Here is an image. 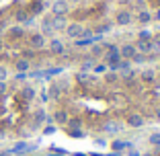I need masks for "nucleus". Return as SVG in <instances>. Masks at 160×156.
Returning <instances> with one entry per match:
<instances>
[{"label":"nucleus","instance_id":"31","mask_svg":"<svg viewBox=\"0 0 160 156\" xmlns=\"http://www.w3.org/2000/svg\"><path fill=\"white\" fill-rule=\"evenodd\" d=\"M107 80L109 82H115V80H117V76H115L113 72H109V74H107Z\"/></svg>","mask_w":160,"mask_h":156},{"label":"nucleus","instance_id":"34","mask_svg":"<svg viewBox=\"0 0 160 156\" xmlns=\"http://www.w3.org/2000/svg\"><path fill=\"white\" fill-rule=\"evenodd\" d=\"M152 19H156V21H158V23H160V8L156 10V14H154V17H152Z\"/></svg>","mask_w":160,"mask_h":156},{"label":"nucleus","instance_id":"19","mask_svg":"<svg viewBox=\"0 0 160 156\" xmlns=\"http://www.w3.org/2000/svg\"><path fill=\"white\" fill-rule=\"evenodd\" d=\"M35 95H37V93H35V88H33V86H25V88H23V97H25L27 101L35 99Z\"/></svg>","mask_w":160,"mask_h":156},{"label":"nucleus","instance_id":"38","mask_svg":"<svg viewBox=\"0 0 160 156\" xmlns=\"http://www.w3.org/2000/svg\"><path fill=\"white\" fill-rule=\"evenodd\" d=\"M140 156H152V154H140Z\"/></svg>","mask_w":160,"mask_h":156},{"label":"nucleus","instance_id":"8","mask_svg":"<svg viewBox=\"0 0 160 156\" xmlns=\"http://www.w3.org/2000/svg\"><path fill=\"white\" fill-rule=\"evenodd\" d=\"M52 27H53V33L56 31H66V27H68L66 17H52Z\"/></svg>","mask_w":160,"mask_h":156},{"label":"nucleus","instance_id":"10","mask_svg":"<svg viewBox=\"0 0 160 156\" xmlns=\"http://www.w3.org/2000/svg\"><path fill=\"white\" fill-rule=\"evenodd\" d=\"M14 70H17V72H25V74H27V72L31 70V62H29L27 58H21V60L14 62Z\"/></svg>","mask_w":160,"mask_h":156},{"label":"nucleus","instance_id":"17","mask_svg":"<svg viewBox=\"0 0 160 156\" xmlns=\"http://www.w3.org/2000/svg\"><path fill=\"white\" fill-rule=\"evenodd\" d=\"M23 35H25V29H23V27H12V29L8 31V37H10V39H21Z\"/></svg>","mask_w":160,"mask_h":156},{"label":"nucleus","instance_id":"11","mask_svg":"<svg viewBox=\"0 0 160 156\" xmlns=\"http://www.w3.org/2000/svg\"><path fill=\"white\" fill-rule=\"evenodd\" d=\"M35 146H29L27 142H17L12 148V154H25V152H31Z\"/></svg>","mask_w":160,"mask_h":156},{"label":"nucleus","instance_id":"22","mask_svg":"<svg viewBox=\"0 0 160 156\" xmlns=\"http://www.w3.org/2000/svg\"><path fill=\"white\" fill-rule=\"evenodd\" d=\"M142 80H146V82H152V80H154V72H152V70H146V72H142Z\"/></svg>","mask_w":160,"mask_h":156},{"label":"nucleus","instance_id":"25","mask_svg":"<svg viewBox=\"0 0 160 156\" xmlns=\"http://www.w3.org/2000/svg\"><path fill=\"white\" fill-rule=\"evenodd\" d=\"M68 125H70L72 129H80L82 128V121H80V119H72V121H68Z\"/></svg>","mask_w":160,"mask_h":156},{"label":"nucleus","instance_id":"32","mask_svg":"<svg viewBox=\"0 0 160 156\" xmlns=\"http://www.w3.org/2000/svg\"><path fill=\"white\" fill-rule=\"evenodd\" d=\"M152 49H154V52H160V39H158V41H154V43H152Z\"/></svg>","mask_w":160,"mask_h":156},{"label":"nucleus","instance_id":"2","mask_svg":"<svg viewBox=\"0 0 160 156\" xmlns=\"http://www.w3.org/2000/svg\"><path fill=\"white\" fill-rule=\"evenodd\" d=\"M68 8H70V6H68L66 0H56V2L52 4L53 17H66V14H68Z\"/></svg>","mask_w":160,"mask_h":156},{"label":"nucleus","instance_id":"5","mask_svg":"<svg viewBox=\"0 0 160 156\" xmlns=\"http://www.w3.org/2000/svg\"><path fill=\"white\" fill-rule=\"evenodd\" d=\"M45 121H52V117H47V113H45V109H37L33 113V128H39V125H43Z\"/></svg>","mask_w":160,"mask_h":156},{"label":"nucleus","instance_id":"15","mask_svg":"<svg viewBox=\"0 0 160 156\" xmlns=\"http://www.w3.org/2000/svg\"><path fill=\"white\" fill-rule=\"evenodd\" d=\"M132 23V13L129 10H121L117 14V25H129Z\"/></svg>","mask_w":160,"mask_h":156},{"label":"nucleus","instance_id":"33","mask_svg":"<svg viewBox=\"0 0 160 156\" xmlns=\"http://www.w3.org/2000/svg\"><path fill=\"white\" fill-rule=\"evenodd\" d=\"M94 72H107V66H94Z\"/></svg>","mask_w":160,"mask_h":156},{"label":"nucleus","instance_id":"35","mask_svg":"<svg viewBox=\"0 0 160 156\" xmlns=\"http://www.w3.org/2000/svg\"><path fill=\"white\" fill-rule=\"evenodd\" d=\"M129 156H140V152H138V150H132V152H129Z\"/></svg>","mask_w":160,"mask_h":156},{"label":"nucleus","instance_id":"7","mask_svg":"<svg viewBox=\"0 0 160 156\" xmlns=\"http://www.w3.org/2000/svg\"><path fill=\"white\" fill-rule=\"evenodd\" d=\"M125 121H127L129 128H142V125H144V117H142L140 113H129Z\"/></svg>","mask_w":160,"mask_h":156},{"label":"nucleus","instance_id":"30","mask_svg":"<svg viewBox=\"0 0 160 156\" xmlns=\"http://www.w3.org/2000/svg\"><path fill=\"white\" fill-rule=\"evenodd\" d=\"M78 80L80 82H86V80H88V74H86V72H80V74H78Z\"/></svg>","mask_w":160,"mask_h":156},{"label":"nucleus","instance_id":"4","mask_svg":"<svg viewBox=\"0 0 160 156\" xmlns=\"http://www.w3.org/2000/svg\"><path fill=\"white\" fill-rule=\"evenodd\" d=\"M49 52H52L53 56H64V53H66V45H64L62 39L53 37L52 41H49Z\"/></svg>","mask_w":160,"mask_h":156},{"label":"nucleus","instance_id":"29","mask_svg":"<svg viewBox=\"0 0 160 156\" xmlns=\"http://www.w3.org/2000/svg\"><path fill=\"white\" fill-rule=\"evenodd\" d=\"M6 90H8V84H6V82H0V97L6 95Z\"/></svg>","mask_w":160,"mask_h":156},{"label":"nucleus","instance_id":"26","mask_svg":"<svg viewBox=\"0 0 160 156\" xmlns=\"http://www.w3.org/2000/svg\"><path fill=\"white\" fill-rule=\"evenodd\" d=\"M56 125H52V123H49V125H45V129H43V133H45V136H52V133H56Z\"/></svg>","mask_w":160,"mask_h":156},{"label":"nucleus","instance_id":"36","mask_svg":"<svg viewBox=\"0 0 160 156\" xmlns=\"http://www.w3.org/2000/svg\"><path fill=\"white\" fill-rule=\"evenodd\" d=\"M156 119H158V121H160V109H158V111H156Z\"/></svg>","mask_w":160,"mask_h":156},{"label":"nucleus","instance_id":"39","mask_svg":"<svg viewBox=\"0 0 160 156\" xmlns=\"http://www.w3.org/2000/svg\"><path fill=\"white\" fill-rule=\"evenodd\" d=\"M72 2H78V0H72Z\"/></svg>","mask_w":160,"mask_h":156},{"label":"nucleus","instance_id":"18","mask_svg":"<svg viewBox=\"0 0 160 156\" xmlns=\"http://www.w3.org/2000/svg\"><path fill=\"white\" fill-rule=\"evenodd\" d=\"M138 21H140L142 25H146V23H150V21H152V14L148 13V10H142V13L138 14Z\"/></svg>","mask_w":160,"mask_h":156},{"label":"nucleus","instance_id":"3","mask_svg":"<svg viewBox=\"0 0 160 156\" xmlns=\"http://www.w3.org/2000/svg\"><path fill=\"white\" fill-rule=\"evenodd\" d=\"M29 45L33 49H43L47 45V39H45V35H41V33H33L31 37H29Z\"/></svg>","mask_w":160,"mask_h":156},{"label":"nucleus","instance_id":"9","mask_svg":"<svg viewBox=\"0 0 160 156\" xmlns=\"http://www.w3.org/2000/svg\"><path fill=\"white\" fill-rule=\"evenodd\" d=\"M136 52L142 53V56H146V53L152 52V43H150V41H144V39H138V43H136Z\"/></svg>","mask_w":160,"mask_h":156},{"label":"nucleus","instance_id":"37","mask_svg":"<svg viewBox=\"0 0 160 156\" xmlns=\"http://www.w3.org/2000/svg\"><path fill=\"white\" fill-rule=\"evenodd\" d=\"M0 156H10V154H8V152H0Z\"/></svg>","mask_w":160,"mask_h":156},{"label":"nucleus","instance_id":"20","mask_svg":"<svg viewBox=\"0 0 160 156\" xmlns=\"http://www.w3.org/2000/svg\"><path fill=\"white\" fill-rule=\"evenodd\" d=\"M90 68H94V58H86V60L82 62V72L90 70Z\"/></svg>","mask_w":160,"mask_h":156},{"label":"nucleus","instance_id":"16","mask_svg":"<svg viewBox=\"0 0 160 156\" xmlns=\"http://www.w3.org/2000/svg\"><path fill=\"white\" fill-rule=\"evenodd\" d=\"M53 33V27H52V19H45L41 23V35H52Z\"/></svg>","mask_w":160,"mask_h":156},{"label":"nucleus","instance_id":"24","mask_svg":"<svg viewBox=\"0 0 160 156\" xmlns=\"http://www.w3.org/2000/svg\"><path fill=\"white\" fill-rule=\"evenodd\" d=\"M129 62H133V64H144V62H146V56H142V53H136V56H133Z\"/></svg>","mask_w":160,"mask_h":156},{"label":"nucleus","instance_id":"27","mask_svg":"<svg viewBox=\"0 0 160 156\" xmlns=\"http://www.w3.org/2000/svg\"><path fill=\"white\" fill-rule=\"evenodd\" d=\"M101 52H103V45H94V48H92V56H90V58L101 56Z\"/></svg>","mask_w":160,"mask_h":156},{"label":"nucleus","instance_id":"1","mask_svg":"<svg viewBox=\"0 0 160 156\" xmlns=\"http://www.w3.org/2000/svg\"><path fill=\"white\" fill-rule=\"evenodd\" d=\"M66 33H68V37H72V39H82V37H90V33L86 31L84 27L80 23H68V27H66Z\"/></svg>","mask_w":160,"mask_h":156},{"label":"nucleus","instance_id":"6","mask_svg":"<svg viewBox=\"0 0 160 156\" xmlns=\"http://www.w3.org/2000/svg\"><path fill=\"white\" fill-rule=\"evenodd\" d=\"M136 53H138L136 52V45H132V43H125V45L119 48V56H121V60H132Z\"/></svg>","mask_w":160,"mask_h":156},{"label":"nucleus","instance_id":"14","mask_svg":"<svg viewBox=\"0 0 160 156\" xmlns=\"http://www.w3.org/2000/svg\"><path fill=\"white\" fill-rule=\"evenodd\" d=\"M123 129V125L119 121H107L105 123V132L107 133H117V132H121Z\"/></svg>","mask_w":160,"mask_h":156},{"label":"nucleus","instance_id":"12","mask_svg":"<svg viewBox=\"0 0 160 156\" xmlns=\"http://www.w3.org/2000/svg\"><path fill=\"white\" fill-rule=\"evenodd\" d=\"M111 148H113L115 152H123V150H127V148H132V142H125V140H115L113 144H111Z\"/></svg>","mask_w":160,"mask_h":156},{"label":"nucleus","instance_id":"21","mask_svg":"<svg viewBox=\"0 0 160 156\" xmlns=\"http://www.w3.org/2000/svg\"><path fill=\"white\" fill-rule=\"evenodd\" d=\"M6 80H8V68L0 64V82H6Z\"/></svg>","mask_w":160,"mask_h":156},{"label":"nucleus","instance_id":"23","mask_svg":"<svg viewBox=\"0 0 160 156\" xmlns=\"http://www.w3.org/2000/svg\"><path fill=\"white\" fill-rule=\"evenodd\" d=\"M150 37H152V33L148 31V29H144V31L138 33V39H144V41H150Z\"/></svg>","mask_w":160,"mask_h":156},{"label":"nucleus","instance_id":"13","mask_svg":"<svg viewBox=\"0 0 160 156\" xmlns=\"http://www.w3.org/2000/svg\"><path fill=\"white\" fill-rule=\"evenodd\" d=\"M53 121L60 123V125H66L70 119H68V113H66V111H64V109H60V111H56V113H53Z\"/></svg>","mask_w":160,"mask_h":156},{"label":"nucleus","instance_id":"28","mask_svg":"<svg viewBox=\"0 0 160 156\" xmlns=\"http://www.w3.org/2000/svg\"><path fill=\"white\" fill-rule=\"evenodd\" d=\"M70 136L72 138H82V136H84V132H80V129H70Z\"/></svg>","mask_w":160,"mask_h":156}]
</instances>
